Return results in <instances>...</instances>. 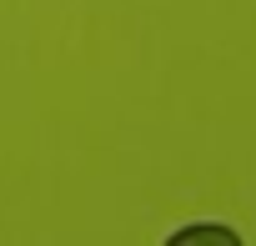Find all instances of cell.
I'll list each match as a JSON object with an SVG mask.
<instances>
[{"mask_svg":"<svg viewBox=\"0 0 256 246\" xmlns=\"http://www.w3.org/2000/svg\"><path fill=\"white\" fill-rule=\"evenodd\" d=\"M176 241H236V231H176Z\"/></svg>","mask_w":256,"mask_h":246,"instance_id":"6da1fadb","label":"cell"}]
</instances>
